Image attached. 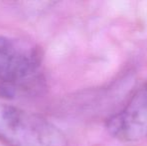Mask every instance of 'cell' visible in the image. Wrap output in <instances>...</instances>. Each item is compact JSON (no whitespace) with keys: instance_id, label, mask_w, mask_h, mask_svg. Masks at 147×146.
<instances>
[{"instance_id":"6da1fadb","label":"cell","mask_w":147,"mask_h":146,"mask_svg":"<svg viewBox=\"0 0 147 146\" xmlns=\"http://www.w3.org/2000/svg\"><path fill=\"white\" fill-rule=\"evenodd\" d=\"M0 143L4 146H67L65 135L35 113L0 103Z\"/></svg>"},{"instance_id":"7a4b0ae2","label":"cell","mask_w":147,"mask_h":146,"mask_svg":"<svg viewBox=\"0 0 147 146\" xmlns=\"http://www.w3.org/2000/svg\"><path fill=\"white\" fill-rule=\"evenodd\" d=\"M40 62L32 46L0 35V95L11 97L34 89Z\"/></svg>"},{"instance_id":"3957f363","label":"cell","mask_w":147,"mask_h":146,"mask_svg":"<svg viewBox=\"0 0 147 146\" xmlns=\"http://www.w3.org/2000/svg\"><path fill=\"white\" fill-rule=\"evenodd\" d=\"M106 128L114 138L136 142L147 137V83L140 86L120 111L109 117Z\"/></svg>"}]
</instances>
